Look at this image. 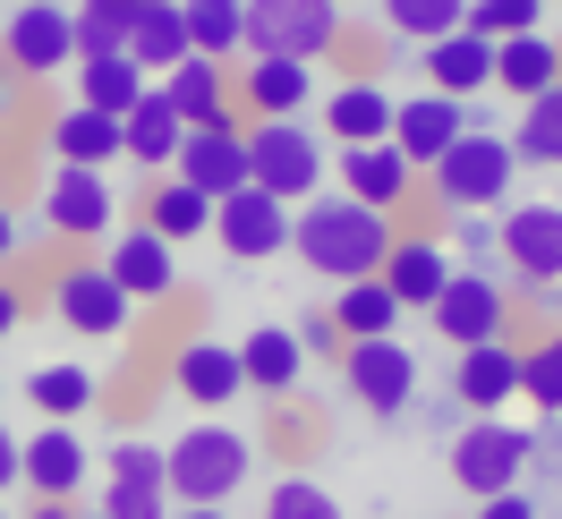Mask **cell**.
Masks as SVG:
<instances>
[{"instance_id": "obj_13", "label": "cell", "mask_w": 562, "mask_h": 519, "mask_svg": "<svg viewBox=\"0 0 562 519\" xmlns=\"http://www.w3.org/2000/svg\"><path fill=\"white\" fill-rule=\"evenodd\" d=\"M333 171H341V188H350L358 205H384V213H401L409 196H418V179H426L392 137H375V145H341V154H333Z\"/></svg>"}, {"instance_id": "obj_41", "label": "cell", "mask_w": 562, "mask_h": 519, "mask_svg": "<svg viewBox=\"0 0 562 519\" xmlns=\"http://www.w3.org/2000/svg\"><path fill=\"white\" fill-rule=\"evenodd\" d=\"M469 26L494 43H512V35H537L546 26V0H469Z\"/></svg>"}, {"instance_id": "obj_60", "label": "cell", "mask_w": 562, "mask_h": 519, "mask_svg": "<svg viewBox=\"0 0 562 519\" xmlns=\"http://www.w3.org/2000/svg\"><path fill=\"white\" fill-rule=\"evenodd\" d=\"M554 341H562V332H554Z\"/></svg>"}, {"instance_id": "obj_58", "label": "cell", "mask_w": 562, "mask_h": 519, "mask_svg": "<svg viewBox=\"0 0 562 519\" xmlns=\"http://www.w3.org/2000/svg\"><path fill=\"white\" fill-rule=\"evenodd\" d=\"M341 9H350V0H341Z\"/></svg>"}, {"instance_id": "obj_19", "label": "cell", "mask_w": 562, "mask_h": 519, "mask_svg": "<svg viewBox=\"0 0 562 519\" xmlns=\"http://www.w3.org/2000/svg\"><path fill=\"white\" fill-rule=\"evenodd\" d=\"M111 273L128 298H171L179 290V247L154 230V222H128V230H111Z\"/></svg>"}, {"instance_id": "obj_45", "label": "cell", "mask_w": 562, "mask_h": 519, "mask_svg": "<svg viewBox=\"0 0 562 519\" xmlns=\"http://www.w3.org/2000/svg\"><path fill=\"white\" fill-rule=\"evenodd\" d=\"M299 341H307V358H341V349H350V332H341L333 315H307V324H299Z\"/></svg>"}, {"instance_id": "obj_10", "label": "cell", "mask_w": 562, "mask_h": 519, "mask_svg": "<svg viewBox=\"0 0 562 519\" xmlns=\"http://www.w3.org/2000/svg\"><path fill=\"white\" fill-rule=\"evenodd\" d=\"M290 222H299V213L281 205V196L239 188V196H222V205H213V239H222L231 264H273V256H290Z\"/></svg>"}, {"instance_id": "obj_16", "label": "cell", "mask_w": 562, "mask_h": 519, "mask_svg": "<svg viewBox=\"0 0 562 519\" xmlns=\"http://www.w3.org/2000/svg\"><path fill=\"white\" fill-rule=\"evenodd\" d=\"M162 94L188 128H239V86H231V60H205V52H188L171 77H162Z\"/></svg>"}, {"instance_id": "obj_39", "label": "cell", "mask_w": 562, "mask_h": 519, "mask_svg": "<svg viewBox=\"0 0 562 519\" xmlns=\"http://www.w3.org/2000/svg\"><path fill=\"white\" fill-rule=\"evenodd\" d=\"M520 400H528L537 417H562V341L520 349Z\"/></svg>"}, {"instance_id": "obj_8", "label": "cell", "mask_w": 562, "mask_h": 519, "mask_svg": "<svg viewBox=\"0 0 562 519\" xmlns=\"http://www.w3.org/2000/svg\"><path fill=\"white\" fill-rule=\"evenodd\" d=\"M435 332H443V349H477V341H503L512 332V281L503 273H469L460 264L452 273V290L435 298Z\"/></svg>"}, {"instance_id": "obj_4", "label": "cell", "mask_w": 562, "mask_h": 519, "mask_svg": "<svg viewBox=\"0 0 562 519\" xmlns=\"http://www.w3.org/2000/svg\"><path fill=\"white\" fill-rule=\"evenodd\" d=\"M520 469H537V426H512V417H469L452 435V485L469 503L486 494H512Z\"/></svg>"}, {"instance_id": "obj_44", "label": "cell", "mask_w": 562, "mask_h": 519, "mask_svg": "<svg viewBox=\"0 0 562 519\" xmlns=\"http://www.w3.org/2000/svg\"><path fill=\"white\" fill-rule=\"evenodd\" d=\"M460 256H469V273H486L494 256H503V222H486V213H460Z\"/></svg>"}, {"instance_id": "obj_26", "label": "cell", "mask_w": 562, "mask_h": 519, "mask_svg": "<svg viewBox=\"0 0 562 519\" xmlns=\"http://www.w3.org/2000/svg\"><path fill=\"white\" fill-rule=\"evenodd\" d=\"M179 145H188V120L171 111V94L162 86H145V103L128 111V162L154 179H171L179 171Z\"/></svg>"}, {"instance_id": "obj_52", "label": "cell", "mask_w": 562, "mask_h": 519, "mask_svg": "<svg viewBox=\"0 0 562 519\" xmlns=\"http://www.w3.org/2000/svg\"><path fill=\"white\" fill-rule=\"evenodd\" d=\"M179 519H231L222 503H179Z\"/></svg>"}, {"instance_id": "obj_47", "label": "cell", "mask_w": 562, "mask_h": 519, "mask_svg": "<svg viewBox=\"0 0 562 519\" xmlns=\"http://www.w3.org/2000/svg\"><path fill=\"white\" fill-rule=\"evenodd\" d=\"M9 485H26V443L0 426V494H9Z\"/></svg>"}, {"instance_id": "obj_55", "label": "cell", "mask_w": 562, "mask_h": 519, "mask_svg": "<svg viewBox=\"0 0 562 519\" xmlns=\"http://www.w3.org/2000/svg\"><path fill=\"white\" fill-rule=\"evenodd\" d=\"M145 9H162V0H145Z\"/></svg>"}, {"instance_id": "obj_54", "label": "cell", "mask_w": 562, "mask_h": 519, "mask_svg": "<svg viewBox=\"0 0 562 519\" xmlns=\"http://www.w3.org/2000/svg\"><path fill=\"white\" fill-rule=\"evenodd\" d=\"M77 519H111V511H77Z\"/></svg>"}, {"instance_id": "obj_29", "label": "cell", "mask_w": 562, "mask_h": 519, "mask_svg": "<svg viewBox=\"0 0 562 519\" xmlns=\"http://www.w3.org/2000/svg\"><path fill=\"white\" fill-rule=\"evenodd\" d=\"M494 86L503 94H520V103H537L546 86H562V43L537 26V35H512V43H494Z\"/></svg>"}, {"instance_id": "obj_1", "label": "cell", "mask_w": 562, "mask_h": 519, "mask_svg": "<svg viewBox=\"0 0 562 519\" xmlns=\"http://www.w3.org/2000/svg\"><path fill=\"white\" fill-rule=\"evenodd\" d=\"M392 247H401L392 213H384V205H358V196H307V205H299V222H290V256H299L307 273H324V281H367V273H384Z\"/></svg>"}, {"instance_id": "obj_33", "label": "cell", "mask_w": 562, "mask_h": 519, "mask_svg": "<svg viewBox=\"0 0 562 519\" xmlns=\"http://www.w3.org/2000/svg\"><path fill=\"white\" fill-rule=\"evenodd\" d=\"M26 400H35V417L69 426V417H86L94 400H103V383H94V366L60 358V366H35V375H26Z\"/></svg>"}, {"instance_id": "obj_2", "label": "cell", "mask_w": 562, "mask_h": 519, "mask_svg": "<svg viewBox=\"0 0 562 519\" xmlns=\"http://www.w3.org/2000/svg\"><path fill=\"white\" fill-rule=\"evenodd\" d=\"M333 171V137L324 128H299V120H256L247 128V179L281 196V205H307Z\"/></svg>"}, {"instance_id": "obj_53", "label": "cell", "mask_w": 562, "mask_h": 519, "mask_svg": "<svg viewBox=\"0 0 562 519\" xmlns=\"http://www.w3.org/2000/svg\"><path fill=\"white\" fill-rule=\"evenodd\" d=\"M26 519H77V503H35Z\"/></svg>"}, {"instance_id": "obj_31", "label": "cell", "mask_w": 562, "mask_h": 519, "mask_svg": "<svg viewBox=\"0 0 562 519\" xmlns=\"http://www.w3.org/2000/svg\"><path fill=\"white\" fill-rule=\"evenodd\" d=\"M213 205H222V196H205V188H188V179H179V171L145 188V222H154V230H162V239H171V247L205 239V230H213Z\"/></svg>"}, {"instance_id": "obj_18", "label": "cell", "mask_w": 562, "mask_h": 519, "mask_svg": "<svg viewBox=\"0 0 562 519\" xmlns=\"http://www.w3.org/2000/svg\"><path fill=\"white\" fill-rule=\"evenodd\" d=\"M452 400L469 417H503V400H520V349L512 341H477L452 358Z\"/></svg>"}, {"instance_id": "obj_20", "label": "cell", "mask_w": 562, "mask_h": 519, "mask_svg": "<svg viewBox=\"0 0 562 519\" xmlns=\"http://www.w3.org/2000/svg\"><path fill=\"white\" fill-rule=\"evenodd\" d=\"M503 264L528 281H562V205H512L503 213Z\"/></svg>"}, {"instance_id": "obj_42", "label": "cell", "mask_w": 562, "mask_h": 519, "mask_svg": "<svg viewBox=\"0 0 562 519\" xmlns=\"http://www.w3.org/2000/svg\"><path fill=\"white\" fill-rule=\"evenodd\" d=\"M111 485H171V451H154V443H111V469H103Z\"/></svg>"}, {"instance_id": "obj_3", "label": "cell", "mask_w": 562, "mask_h": 519, "mask_svg": "<svg viewBox=\"0 0 562 519\" xmlns=\"http://www.w3.org/2000/svg\"><path fill=\"white\" fill-rule=\"evenodd\" d=\"M512 171H520L512 137H503V128H469V137L426 171V188H435L443 213H494L503 196H512Z\"/></svg>"}, {"instance_id": "obj_59", "label": "cell", "mask_w": 562, "mask_h": 519, "mask_svg": "<svg viewBox=\"0 0 562 519\" xmlns=\"http://www.w3.org/2000/svg\"><path fill=\"white\" fill-rule=\"evenodd\" d=\"M0 519H9V511H0Z\"/></svg>"}, {"instance_id": "obj_11", "label": "cell", "mask_w": 562, "mask_h": 519, "mask_svg": "<svg viewBox=\"0 0 562 519\" xmlns=\"http://www.w3.org/2000/svg\"><path fill=\"white\" fill-rule=\"evenodd\" d=\"M52 315L69 324L77 341H111V332H128L137 298L120 290V273H111V264H69V273L52 281Z\"/></svg>"}, {"instance_id": "obj_5", "label": "cell", "mask_w": 562, "mask_h": 519, "mask_svg": "<svg viewBox=\"0 0 562 519\" xmlns=\"http://www.w3.org/2000/svg\"><path fill=\"white\" fill-rule=\"evenodd\" d=\"M341 43V0H247V60H307Z\"/></svg>"}, {"instance_id": "obj_37", "label": "cell", "mask_w": 562, "mask_h": 519, "mask_svg": "<svg viewBox=\"0 0 562 519\" xmlns=\"http://www.w3.org/2000/svg\"><path fill=\"white\" fill-rule=\"evenodd\" d=\"M469 26V0H384V35H401V43H443V35H460Z\"/></svg>"}, {"instance_id": "obj_30", "label": "cell", "mask_w": 562, "mask_h": 519, "mask_svg": "<svg viewBox=\"0 0 562 519\" xmlns=\"http://www.w3.org/2000/svg\"><path fill=\"white\" fill-rule=\"evenodd\" d=\"M188 52H196V35H188V9H179V0H162V9H137L128 60H137V69L154 77V86H162V77H171L179 60H188Z\"/></svg>"}, {"instance_id": "obj_56", "label": "cell", "mask_w": 562, "mask_h": 519, "mask_svg": "<svg viewBox=\"0 0 562 519\" xmlns=\"http://www.w3.org/2000/svg\"><path fill=\"white\" fill-rule=\"evenodd\" d=\"M0 18H9V0H0Z\"/></svg>"}, {"instance_id": "obj_25", "label": "cell", "mask_w": 562, "mask_h": 519, "mask_svg": "<svg viewBox=\"0 0 562 519\" xmlns=\"http://www.w3.org/2000/svg\"><path fill=\"white\" fill-rule=\"evenodd\" d=\"M418 69H426V86H435V94H460V103H469V94H486V86H494V35L460 26V35L426 43Z\"/></svg>"}, {"instance_id": "obj_34", "label": "cell", "mask_w": 562, "mask_h": 519, "mask_svg": "<svg viewBox=\"0 0 562 519\" xmlns=\"http://www.w3.org/2000/svg\"><path fill=\"white\" fill-rule=\"evenodd\" d=\"M145 0H77V60H128Z\"/></svg>"}, {"instance_id": "obj_14", "label": "cell", "mask_w": 562, "mask_h": 519, "mask_svg": "<svg viewBox=\"0 0 562 519\" xmlns=\"http://www.w3.org/2000/svg\"><path fill=\"white\" fill-rule=\"evenodd\" d=\"M469 128H477V120H469V103H460V94H435V86H426V94H401L392 145H401V154H409L418 171H435V162H443V154H452V145L469 137Z\"/></svg>"}, {"instance_id": "obj_7", "label": "cell", "mask_w": 562, "mask_h": 519, "mask_svg": "<svg viewBox=\"0 0 562 519\" xmlns=\"http://www.w3.org/2000/svg\"><path fill=\"white\" fill-rule=\"evenodd\" d=\"M0 52H9V69L35 77V86L77 69V9L69 0H18V9L0 18Z\"/></svg>"}, {"instance_id": "obj_36", "label": "cell", "mask_w": 562, "mask_h": 519, "mask_svg": "<svg viewBox=\"0 0 562 519\" xmlns=\"http://www.w3.org/2000/svg\"><path fill=\"white\" fill-rule=\"evenodd\" d=\"M188 9V35L205 60H239L247 52V0H179Z\"/></svg>"}, {"instance_id": "obj_51", "label": "cell", "mask_w": 562, "mask_h": 519, "mask_svg": "<svg viewBox=\"0 0 562 519\" xmlns=\"http://www.w3.org/2000/svg\"><path fill=\"white\" fill-rule=\"evenodd\" d=\"M9 103H18V69H9V52H0V120H9Z\"/></svg>"}, {"instance_id": "obj_9", "label": "cell", "mask_w": 562, "mask_h": 519, "mask_svg": "<svg viewBox=\"0 0 562 519\" xmlns=\"http://www.w3.org/2000/svg\"><path fill=\"white\" fill-rule=\"evenodd\" d=\"M341 383H350V400L367 417H401L409 400H418V358H409L401 332H384V341H350V349H341Z\"/></svg>"}, {"instance_id": "obj_23", "label": "cell", "mask_w": 562, "mask_h": 519, "mask_svg": "<svg viewBox=\"0 0 562 519\" xmlns=\"http://www.w3.org/2000/svg\"><path fill=\"white\" fill-rule=\"evenodd\" d=\"M231 86H239V103L256 120H299V111L316 103V69L307 60H239Z\"/></svg>"}, {"instance_id": "obj_28", "label": "cell", "mask_w": 562, "mask_h": 519, "mask_svg": "<svg viewBox=\"0 0 562 519\" xmlns=\"http://www.w3.org/2000/svg\"><path fill=\"white\" fill-rule=\"evenodd\" d=\"M239 358H247V392H265V400H290L299 375H307V341L281 332V324H256L239 341Z\"/></svg>"}, {"instance_id": "obj_15", "label": "cell", "mask_w": 562, "mask_h": 519, "mask_svg": "<svg viewBox=\"0 0 562 519\" xmlns=\"http://www.w3.org/2000/svg\"><path fill=\"white\" fill-rule=\"evenodd\" d=\"M171 392L196 400V409H231V400L247 392V358L231 341L196 332V341H179V358H171Z\"/></svg>"}, {"instance_id": "obj_21", "label": "cell", "mask_w": 562, "mask_h": 519, "mask_svg": "<svg viewBox=\"0 0 562 519\" xmlns=\"http://www.w3.org/2000/svg\"><path fill=\"white\" fill-rule=\"evenodd\" d=\"M392 120H401V103L384 94V77H350V86H333L324 111H316V128L333 145H375V137H392Z\"/></svg>"}, {"instance_id": "obj_17", "label": "cell", "mask_w": 562, "mask_h": 519, "mask_svg": "<svg viewBox=\"0 0 562 519\" xmlns=\"http://www.w3.org/2000/svg\"><path fill=\"white\" fill-rule=\"evenodd\" d=\"M43 145H52V162H77V171H111V162L128 154V120H111V111H94V103H69V111H52Z\"/></svg>"}, {"instance_id": "obj_12", "label": "cell", "mask_w": 562, "mask_h": 519, "mask_svg": "<svg viewBox=\"0 0 562 519\" xmlns=\"http://www.w3.org/2000/svg\"><path fill=\"white\" fill-rule=\"evenodd\" d=\"M43 230H60V239H111V171L52 162L43 171Z\"/></svg>"}, {"instance_id": "obj_49", "label": "cell", "mask_w": 562, "mask_h": 519, "mask_svg": "<svg viewBox=\"0 0 562 519\" xmlns=\"http://www.w3.org/2000/svg\"><path fill=\"white\" fill-rule=\"evenodd\" d=\"M528 307H537V315H554V324H562V281H528Z\"/></svg>"}, {"instance_id": "obj_43", "label": "cell", "mask_w": 562, "mask_h": 519, "mask_svg": "<svg viewBox=\"0 0 562 519\" xmlns=\"http://www.w3.org/2000/svg\"><path fill=\"white\" fill-rule=\"evenodd\" d=\"M103 511L111 519H179L171 485H103Z\"/></svg>"}, {"instance_id": "obj_50", "label": "cell", "mask_w": 562, "mask_h": 519, "mask_svg": "<svg viewBox=\"0 0 562 519\" xmlns=\"http://www.w3.org/2000/svg\"><path fill=\"white\" fill-rule=\"evenodd\" d=\"M18 324H26V298H18V290H9V281H0V341H9V332H18Z\"/></svg>"}, {"instance_id": "obj_24", "label": "cell", "mask_w": 562, "mask_h": 519, "mask_svg": "<svg viewBox=\"0 0 562 519\" xmlns=\"http://www.w3.org/2000/svg\"><path fill=\"white\" fill-rule=\"evenodd\" d=\"M179 179L205 188V196H239V188H256V179H247V128H188V145H179Z\"/></svg>"}, {"instance_id": "obj_27", "label": "cell", "mask_w": 562, "mask_h": 519, "mask_svg": "<svg viewBox=\"0 0 562 519\" xmlns=\"http://www.w3.org/2000/svg\"><path fill=\"white\" fill-rule=\"evenodd\" d=\"M452 247H435L426 230H401V247H392V264H384V281L401 290V307H435L443 290H452Z\"/></svg>"}, {"instance_id": "obj_32", "label": "cell", "mask_w": 562, "mask_h": 519, "mask_svg": "<svg viewBox=\"0 0 562 519\" xmlns=\"http://www.w3.org/2000/svg\"><path fill=\"white\" fill-rule=\"evenodd\" d=\"M401 290H392L384 273H367V281H341V298H333V324L350 332V341H384V332H401Z\"/></svg>"}, {"instance_id": "obj_22", "label": "cell", "mask_w": 562, "mask_h": 519, "mask_svg": "<svg viewBox=\"0 0 562 519\" xmlns=\"http://www.w3.org/2000/svg\"><path fill=\"white\" fill-rule=\"evenodd\" d=\"M86 477H94L86 443H77L69 426L43 417L35 435H26V494H35V503H77V485H86Z\"/></svg>"}, {"instance_id": "obj_38", "label": "cell", "mask_w": 562, "mask_h": 519, "mask_svg": "<svg viewBox=\"0 0 562 519\" xmlns=\"http://www.w3.org/2000/svg\"><path fill=\"white\" fill-rule=\"evenodd\" d=\"M512 154H520V162H537V171H562V86H546L537 103H520Z\"/></svg>"}, {"instance_id": "obj_6", "label": "cell", "mask_w": 562, "mask_h": 519, "mask_svg": "<svg viewBox=\"0 0 562 519\" xmlns=\"http://www.w3.org/2000/svg\"><path fill=\"white\" fill-rule=\"evenodd\" d=\"M247 485V435L239 426H188L171 443V494L179 503H231Z\"/></svg>"}, {"instance_id": "obj_57", "label": "cell", "mask_w": 562, "mask_h": 519, "mask_svg": "<svg viewBox=\"0 0 562 519\" xmlns=\"http://www.w3.org/2000/svg\"><path fill=\"white\" fill-rule=\"evenodd\" d=\"M9 9H18V0H9Z\"/></svg>"}, {"instance_id": "obj_40", "label": "cell", "mask_w": 562, "mask_h": 519, "mask_svg": "<svg viewBox=\"0 0 562 519\" xmlns=\"http://www.w3.org/2000/svg\"><path fill=\"white\" fill-rule=\"evenodd\" d=\"M256 519H341V503H333V485H316V477H281Z\"/></svg>"}, {"instance_id": "obj_48", "label": "cell", "mask_w": 562, "mask_h": 519, "mask_svg": "<svg viewBox=\"0 0 562 519\" xmlns=\"http://www.w3.org/2000/svg\"><path fill=\"white\" fill-rule=\"evenodd\" d=\"M26 239H43V222H35V230H26V222H9V205H0V264H9V256H18V247H26Z\"/></svg>"}, {"instance_id": "obj_46", "label": "cell", "mask_w": 562, "mask_h": 519, "mask_svg": "<svg viewBox=\"0 0 562 519\" xmlns=\"http://www.w3.org/2000/svg\"><path fill=\"white\" fill-rule=\"evenodd\" d=\"M477 519H537V503L512 485V494H486V503H477Z\"/></svg>"}, {"instance_id": "obj_35", "label": "cell", "mask_w": 562, "mask_h": 519, "mask_svg": "<svg viewBox=\"0 0 562 519\" xmlns=\"http://www.w3.org/2000/svg\"><path fill=\"white\" fill-rule=\"evenodd\" d=\"M145 86H154V77H145L137 60H77V103L111 111V120H128V111L145 103Z\"/></svg>"}]
</instances>
